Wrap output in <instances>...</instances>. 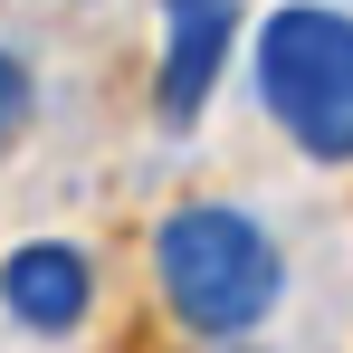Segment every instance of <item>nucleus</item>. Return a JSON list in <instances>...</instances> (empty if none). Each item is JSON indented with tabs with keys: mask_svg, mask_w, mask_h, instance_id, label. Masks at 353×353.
I'll return each mask as SVG.
<instances>
[{
	"mask_svg": "<svg viewBox=\"0 0 353 353\" xmlns=\"http://www.w3.org/2000/svg\"><path fill=\"white\" fill-rule=\"evenodd\" d=\"M153 277H163L172 325H191V334H248V325L277 305V287H287L277 239L258 230L248 210H230V201L172 210V220L153 230Z\"/></svg>",
	"mask_w": 353,
	"mask_h": 353,
	"instance_id": "1",
	"label": "nucleus"
},
{
	"mask_svg": "<svg viewBox=\"0 0 353 353\" xmlns=\"http://www.w3.org/2000/svg\"><path fill=\"white\" fill-rule=\"evenodd\" d=\"M29 96H39V77H29V58H10V48H0V143H10V134L29 124Z\"/></svg>",
	"mask_w": 353,
	"mask_h": 353,
	"instance_id": "5",
	"label": "nucleus"
},
{
	"mask_svg": "<svg viewBox=\"0 0 353 353\" xmlns=\"http://www.w3.org/2000/svg\"><path fill=\"white\" fill-rule=\"evenodd\" d=\"M0 305H10L29 334H77L86 305H96V268H86V248H67V239H29V248H10V268H0Z\"/></svg>",
	"mask_w": 353,
	"mask_h": 353,
	"instance_id": "4",
	"label": "nucleus"
},
{
	"mask_svg": "<svg viewBox=\"0 0 353 353\" xmlns=\"http://www.w3.org/2000/svg\"><path fill=\"white\" fill-rule=\"evenodd\" d=\"M258 105L287 124L296 153L353 163V19L325 0H287L258 29Z\"/></svg>",
	"mask_w": 353,
	"mask_h": 353,
	"instance_id": "2",
	"label": "nucleus"
},
{
	"mask_svg": "<svg viewBox=\"0 0 353 353\" xmlns=\"http://www.w3.org/2000/svg\"><path fill=\"white\" fill-rule=\"evenodd\" d=\"M163 77H153V105L163 124H201L220 67H230V39H239V0H163Z\"/></svg>",
	"mask_w": 353,
	"mask_h": 353,
	"instance_id": "3",
	"label": "nucleus"
}]
</instances>
